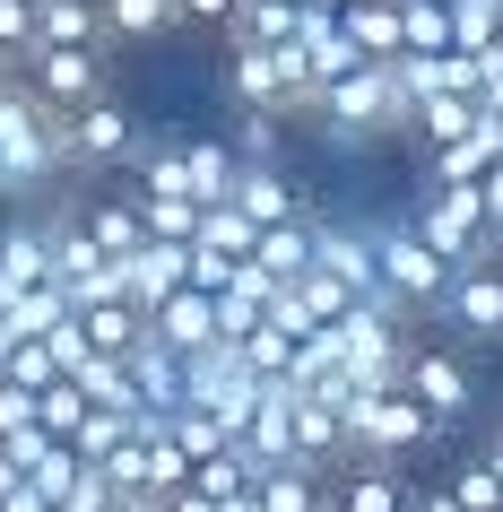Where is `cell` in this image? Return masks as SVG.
I'll use <instances>...</instances> for the list:
<instances>
[{
	"label": "cell",
	"instance_id": "2",
	"mask_svg": "<svg viewBox=\"0 0 503 512\" xmlns=\"http://www.w3.org/2000/svg\"><path fill=\"white\" fill-rule=\"evenodd\" d=\"M313 122L330 139H382V131H408V79L399 61H356L313 96Z\"/></svg>",
	"mask_w": 503,
	"mask_h": 512
},
{
	"label": "cell",
	"instance_id": "12",
	"mask_svg": "<svg viewBox=\"0 0 503 512\" xmlns=\"http://www.w3.org/2000/svg\"><path fill=\"white\" fill-rule=\"evenodd\" d=\"M44 287H61L53 217H9V226H0V304L9 296H44Z\"/></svg>",
	"mask_w": 503,
	"mask_h": 512
},
{
	"label": "cell",
	"instance_id": "22",
	"mask_svg": "<svg viewBox=\"0 0 503 512\" xmlns=\"http://www.w3.org/2000/svg\"><path fill=\"white\" fill-rule=\"evenodd\" d=\"M477 460H486V469H495V486H503V434H495V443H486Z\"/></svg>",
	"mask_w": 503,
	"mask_h": 512
},
{
	"label": "cell",
	"instance_id": "18",
	"mask_svg": "<svg viewBox=\"0 0 503 512\" xmlns=\"http://www.w3.org/2000/svg\"><path fill=\"white\" fill-rule=\"evenodd\" d=\"M243 512H330V486H321V469H261Z\"/></svg>",
	"mask_w": 503,
	"mask_h": 512
},
{
	"label": "cell",
	"instance_id": "17",
	"mask_svg": "<svg viewBox=\"0 0 503 512\" xmlns=\"http://www.w3.org/2000/svg\"><path fill=\"white\" fill-rule=\"evenodd\" d=\"M105 9V35L113 44H165L183 27V0H96Z\"/></svg>",
	"mask_w": 503,
	"mask_h": 512
},
{
	"label": "cell",
	"instance_id": "19",
	"mask_svg": "<svg viewBox=\"0 0 503 512\" xmlns=\"http://www.w3.org/2000/svg\"><path fill=\"white\" fill-rule=\"evenodd\" d=\"M35 44H113L96 0H35Z\"/></svg>",
	"mask_w": 503,
	"mask_h": 512
},
{
	"label": "cell",
	"instance_id": "10",
	"mask_svg": "<svg viewBox=\"0 0 503 512\" xmlns=\"http://www.w3.org/2000/svg\"><path fill=\"white\" fill-rule=\"evenodd\" d=\"M61 148H70V165H139L148 148H139V113L122 105V96H96V105L61 113Z\"/></svg>",
	"mask_w": 503,
	"mask_h": 512
},
{
	"label": "cell",
	"instance_id": "15",
	"mask_svg": "<svg viewBox=\"0 0 503 512\" xmlns=\"http://www.w3.org/2000/svg\"><path fill=\"white\" fill-rule=\"evenodd\" d=\"M503 165V122L486 113L469 139H443V148H425V183H495Z\"/></svg>",
	"mask_w": 503,
	"mask_h": 512
},
{
	"label": "cell",
	"instance_id": "21",
	"mask_svg": "<svg viewBox=\"0 0 503 512\" xmlns=\"http://www.w3.org/2000/svg\"><path fill=\"white\" fill-rule=\"evenodd\" d=\"M486 217H495V235H503V165H495V183H486Z\"/></svg>",
	"mask_w": 503,
	"mask_h": 512
},
{
	"label": "cell",
	"instance_id": "16",
	"mask_svg": "<svg viewBox=\"0 0 503 512\" xmlns=\"http://www.w3.org/2000/svg\"><path fill=\"white\" fill-rule=\"evenodd\" d=\"M70 322L87 330V356H139L148 348V313L131 296H96V304H70Z\"/></svg>",
	"mask_w": 503,
	"mask_h": 512
},
{
	"label": "cell",
	"instance_id": "20",
	"mask_svg": "<svg viewBox=\"0 0 503 512\" xmlns=\"http://www.w3.org/2000/svg\"><path fill=\"white\" fill-rule=\"evenodd\" d=\"M339 27H347V44L365 61H399V0H356Z\"/></svg>",
	"mask_w": 503,
	"mask_h": 512
},
{
	"label": "cell",
	"instance_id": "7",
	"mask_svg": "<svg viewBox=\"0 0 503 512\" xmlns=\"http://www.w3.org/2000/svg\"><path fill=\"white\" fill-rule=\"evenodd\" d=\"M226 96H235V113H304V87H295L287 70V44H261V35L226 27Z\"/></svg>",
	"mask_w": 503,
	"mask_h": 512
},
{
	"label": "cell",
	"instance_id": "14",
	"mask_svg": "<svg viewBox=\"0 0 503 512\" xmlns=\"http://www.w3.org/2000/svg\"><path fill=\"white\" fill-rule=\"evenodd\" d=\"M191 287V243H165V235H148L139 243V261L122 270V296L139 304V313H157L165 296H183Z\"/></svg>",
	"mask_w": 503,
	"mask_h": 512
},
{
	"label": "cell",
	"instance_id": "9",
	"mask_svg": "<svg viewBox=\"0 0 503 512\" xmlns=\"http://www.w3.org/2000/svg\"><path fill=\"white\" fill-rule=\"evenodd\" d=\"M18 79H27L53 113H79V105L105 96V44H35V53L18 61Z\"/></svg>",
	"mask_w": 503,
	"mask_h": 512
},
{
	"label": "cell",
	"instance_id": "13",
	"mask_svg": "<svg viewBox=\"0 0 503 512\" xmlns=\"http://www.w3.org/2000/svg\"><path fill=\"white\" fill-rule=\"evenodd\" d=\"M148 339H157V348H183V356L226 348V330H217V296H209V287H183V296H165L157 313H148Z\"/></svg>",
	"mask_w": 503,
	"mask_h": 512
},
{
	"label": "cell",
	"instance_id": "8",
	"mask_svg": "<svg viewBox=\"0 0 503 512\" xmlns=\"http://www.w3.org/2000/svg\"><path fill=\"white\" fill-rule=\"evenodd\" d=\"M434 330L460 339V348H503V261H477L443 287L434 304Z\"/></svg>",
	"mask_w": 503,
	"mask_h": 512
},
{
	"label": "cell",
	"instance_id": "1",
	"mask_svg": "<svg viewBox=\"0 0 503 512\" xmlns=\"http://www.w3.org/2000/svg\"><path fill=\"white\" fill-rule=\"evenodd\" d=\"M53 174H70L61 113L18 70H0V191H35V183H53Z\"/></svg>",
	"mask_w": 503,
	"mask_h": 512
},
{
	"label": "cell",
	"instance_id": "5",
	"mask_svg": "<svg viewBox=\"0 0 503 512\" xmlns=\"http://www.w3.org/2000/svg\"><path fill=\"white\" fill-rule=\"evenodd\" d=\"M417 235L443 252L451 270H477V261H495L503 235H495V217H486V183H425L417 209Z\"/></svg>",
	"mask_w": 503,
	"mask_h": 512
},
{
	"label": "cell",
	"instance_id": "11",
	"mask_svg": "<svg viewBox=\"0 0 503 512\" xmlns=\"http://www.w3.org/2000/svg\"><path fill=\"white\" fill-rule=\"evenodd\" d=\"M226 209L252 226V235H269V226H295V217H313L304 209V191H295V174L278 157H243V174H235V200Z\"/></svg>",
	"mask_w": 503,
	"mask_h": 512
},
{
	"label": "cell",
	"instance_id": "4",
	"mask_svg": "<svg viewBox=\"0 0 503 512\" xmlns=\"http://www.w3.org/2000/svg\"><path fill=\"white\" fill-rule=\"evenodd\" d=\"M373 270H382V304H391V313H408V322H417V313H434V304H443V287L460 278L443 252L417 235V217H382V226H373Z\"/></svg>",
	"mask_w": 503,
	"mask_h": 512
},
{
	"label": "cell",
	"instance_id": "6",
	"mask_svg": "<svg viewBox=\"0 0 503 512\" xmlns=\"http://www.w3.org/2000/svg\"><path fill=\"white\" fill-rule=\"evenodd\" d=\"M399 382L417 391V408H425L443 434L477 408V365H469V348H460V339H408V356H399Z\"/></svg>",
	"mask_w": 503,
	"mask_h": 512
},
{
	"label": "cell",
	"instance_id": "3",
	"mask_svg": "<svg viewBox=\"0 0 503 512\" xmlns=\"http://www.w3.org/2000/svg\"><path fill=\"white\" fill-rule=\"evenodd\" d=\"M425 443H443V426L417 408V391L408 382H373V391H356L347 400V460H408V452H425Z\"/></svg>",
	"mask_w": 503,
	"mask_h": 512
}]
</instances>
